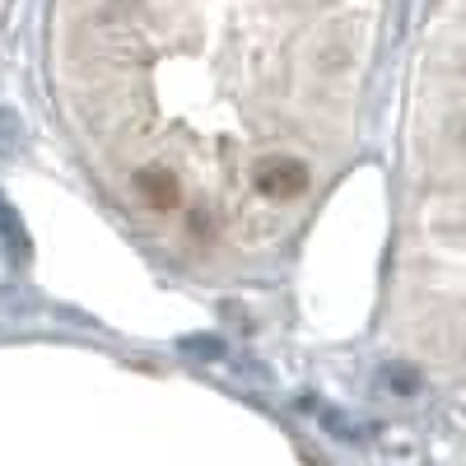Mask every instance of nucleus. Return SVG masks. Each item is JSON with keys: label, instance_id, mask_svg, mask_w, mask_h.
Masks as SVG:
<instances>
[{"label": "nucleus", "instance_id": "1", "mask_svg": "<svg viewBox=\"0 0 466 466\" xmlns=\"http://www.w3.org/2000/svg\"><path fill=\"white\" fill-rule=\"evenodd\" d=\"M392 33L397 0H47L43 85L154 261L243 280L360 164Z\"/></svg>", "mask_w": 466, "mask_h": 466}, {"label": "nucleus", "instance_id": "2", "mask_svg": "<svg viewBox=\"0 0 466 466\" xmlns=\"http://www.w3.org/2000/svg\"><path fill=\"white\" fill-rule=\"evenodd\" d=\"M5 15H10V0H0V24H5Z\"/></svg>", "mask_w": 466, "mask_h": 466}]
</instances>
